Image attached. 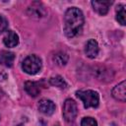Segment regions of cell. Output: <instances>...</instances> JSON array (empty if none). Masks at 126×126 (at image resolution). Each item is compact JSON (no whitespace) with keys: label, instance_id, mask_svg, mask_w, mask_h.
Listing matches in <instances>:
<instances>
[{"label":"cell","instance_id":"1","mask_svg":"<svg viewBox=\"0 0 126 126\" xmlns=\"http://www.w3.org/2000/svg\"><path fill=\"white\" fill-rule=\"evenodd\" d=\"M84 15L83 12L76 7L69 8L64 15V32L67 37H75L83 31Z\"/></svg>","mask_w":126,"mask_h":126},{"label":"cell","instance_id":"2","mask_svg":"<svg viewBox=\"0 0 126 126\" xmlns=\"http://www.w3.org/2000/svg\"><path fill=\"white\" fill-rule=\"evenodd\" d=\"M76 95L83 101L85 108L97 107L99 102V95L96 92L92 90L87 91H77Z\"/></svg>","mask_w":126,"mask_h":126},{"label":"cell","instance_id":"3","mask_svg":"<svg viewBox=\"0 0 126 126\" xmlns=\"http://www.w3.org/2000/svg\"><path fill=\"white\" fill-rule=\"evenodd\" d=\"M41 67H42L41 59L33 54L27 56L22 63L23 70L29 75H35L41 70Z\"/></svg>","mask_w":126,"mask_h":126},{"label":"cell","instance_id":"4","mask_svg":"<svg viewBox=\"0 0 126 126\" xmlns=\"http://www.w3.org/2000/svg\"><path fill=\"white\" fill-rule=\"evenodd\" d=\"M63 117L64 119L67 121V122H71L73 121L77 114H78V106H77V103L71 99V98H68L65 100L64 104H63Z\"/></svg>","mask_w":126,"mask_h":126},{"label":"cell","instance_id":"5","mask_svg":"<svg viewBox=\"0 0 126 126\" xmlns=\"http://www.w3.org/2000/svg\"><path fill=\"white\" fill-rule=\"evenodd\" d=\"M112 96L119 100L124 102L126 100V83L125 81H122L121 83H119L117 86L114 87V89L112 90Z\"/></svg>","mask_w":126,"mask_h":126},{"label":"cell","instance_id":"6","mask_svg":"<svg viewBox=\"0 0 126 126\" xmlns=\"http://www.w3.org/2000/svg\"><path fill=\"white\" fill-rule=\"evenodd\" d=\"M38 110L45 115H51L55 111V104L53 101L43 98L38 102Z\"/></svg>","mask_w":126,"mask_h":126},{"label":"cell","instance_id":"7","mask_svg":"<svg viewBox=\"0 0 126 126\" xmlns=\"http://www.w3.org/2000/svg\"><path fill=\"white\" fill-rule=\"evenodd\" d=\"M98 44L94 39H89L85 46V53L89 58H94L98 54Z\"/></svg>","mask_w":126,"mask_h":126},{"label":"cell","instance_id":"8","mask_svg":"<svg viewBox=\"0 0 126 126\" xmlns=\"http://www.w3.org/2000/svg\"><path fill=\"white\" fill-rule=\"evenodd\" d=\"M111 4L112 1H92V6L94 10L101 16L105 15L108 12Z\"/></svg>","mask_w":126,"mask_h":126},{"label":"cell","instance_id":"9","mask_svg":"<svg viewBox=\"0 0 126 126\" xmlns=\"http://www.w3.org/2000/svg\"><path fill=\"white\" fill-rule=\"evenodd\" d=\"M28 12H29V14L32 17H36V18H40V17H43L45 15V9H44V7L42 6L41 3H38V2L32 3L29 7Z\"/></svg>","mask_w":126,"mask_h":126},{"label":"cell","instance_id":"10","mask_svg":"<svg viewBox=\"0 0 126 126\" xmlns=\"http://www.w3.org/2000/svg\"><path fill=\"white\" fill-rule=\"evenodd\" d=\"M15 60V54L11 51L3 50L0 52V64L5 67H12Z\"/></svg>","mask_w":126,"mask_h":126},{"label":"cell","instance_id":"11","mask_svg":"<svg viewBox=\"0 0 126 126\" xmlns=\"http://www.w3.org/2000/svg\"><path fill=\"white\" fill-rule=\"evenodd\" d=\"M3 42L7 47H15L19 43V36L13 31H8L3 38Z\"/></svg>","mask_w":126,"mask_h":126},{"label":"cell","instance_id":"12","mask_svg":"<svg viewBox=\"0 0 126 126\" xmlns=\"http://www.w3.org/2000/svg\"><path fill=\"white\" fill-rule=\"evenodd\" d=\"M25 90L30 95H32L33 97L38 95L40 93V88H39L38 84L35 82H32V81H28L25 83Z\"/></svg>","mask_w":126,"mask_h":126},{"label":"cell","instance_id":"13","mask_svg":"<svg viewBox=\"0 0 126 126\" xmlns=\"http://www.w3.org/2000/svg\"><path fill=\"white\" fill-rule=\"evenodd\" d=\"M50 84L52 86H55L60 89H66L67 88V83L61 76H54L50 78Z\"/></svg>","mask_w":126,"mask_h":126},{"label":"cell","instance_id":"14","mask_svg":"<svg viewBox=\"0 0 126 126\" xmlns=\"http://www.w3.org/2000/svg\"><path fill=\"white\" fill-rule=\"evenodd\" d=\"M125 8L123 5H119L116 9V20L118 21L119 24H121L122 26H125L126 22H125Z\"/></svg>","mask_w":126,"mask_h":126},{"label":"cell","instance_id":"15","mask_svg":"<svg viewBox=\"0 0 126 126\" xmlns=\"http://www.w3.org/2000/svg\"><path fill=\"white\" fill-rule=\"evenodd\" d=\"M53 60H54V62H55L57 65L63 66V65H65V64L67 63V61H68V55H67L66 53H64V52H58V53H56V54L54 55Z\"/></svg>","mask_w":126,"mask_h":126},{"label":"cell","instance_id":"16","mask_svg":"<svg viewBox=\"0 0 126 126\" xmlns=\"http://www.w3.org/2000/svg\"><path fill=\"white\" fill-rule=\"evenodd\" d=\"M81 126H97V122L92 117H85L82 119Z\"/></svg>","mask_w":126,"mask_h":126},{"label":"cell","instance_id":"17","mask_svg":"<svg viewBox=\"0 0 126 126\" xmlns=\"http://www.w3.org/2000/svg\"><path fill=\"white\" fill-rule=\"evenodd\" d=\"M8 28V21L4 16H0V33L5 32Z\"/></svg>","mask_w":126,"mask_h":126},{"label":"cell","instance_id":"18","mask_svg":"<svg viewBox=\"0 0 126 126\" xmlns=\"http://www.w3.org/2000/svg\"><path fill=\"white\" fill-rule=\"evenodd\" d=\"M17 126H24L23 124H19V125H17Z\"/></svg>","mask_w":126,"mask_h":126},{"label":"cell","instance_id":"19","mask_svg":"<svg viewBox=\"0 0 126 126\" xmlns=\"http://www.w3.org/2000/svg\"><path fill=\"white\" fill-rule=\"evenodd\" d=\"M1 93H2V92H1V90H0V94H1ZM0 95H1V94H0Z\"/></svg>","mask_w":126,"mask_h":126}]
</instances>
